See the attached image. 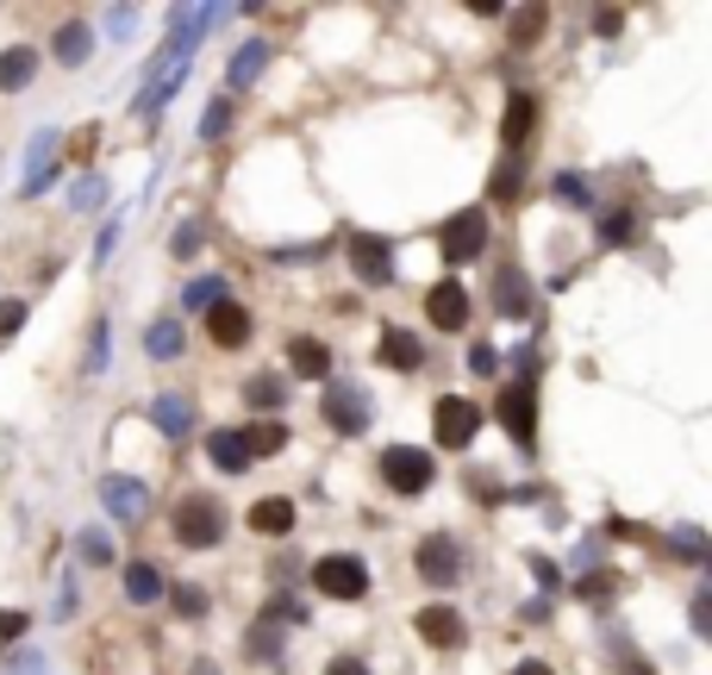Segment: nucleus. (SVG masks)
Returning a JSON list of instances; mask_svg holds the SVG:
<instances>
[{"label": "nucleus", "instance_id": "nucleus-1", "mask_svg": "<svg viewBox=\"0 0 712 675\" xmlns=\"http://www.w3.org/2000/svg\"><path fill=\"white\" fill-rule=\"evenodd\" d=\"M169 525H175V544H182V551H212V544H226V507H219V494H182Z\"/></svg>", "mask_w": 712, "mask_h": 675}, {"label": "nucleus", "instance_id": "nucleus-2", "mask_svg": "<svg viewBox=\"0 0 712 675\" xmlns=\"http://www.w3.org/2000/svg\"><path fill=\"white\" fill-rule=\"evenodd\" d=\"M375 469H382V488L401 494V501H419L425 488L438 482V464H431V450H419V444H387Z\"/></svg>", "mask_w": 712, "mask_h": 675}, {"label": "nucleus", "instance_id": "nucleus-3", "mask_svg": "<svg viewBox=\"0 0 712 675\" xmlns=\"http://www.w3.org/2000/svg\"><path fill=\"white\" fill-rule=\"evenodd\" d=\"M313 588L326 600H363L369 595V563L363 557H350V551H331V557H319L313 563Z\"/></svg>", "mask_w": 712, "mask_h": 675}, {"label": "nucleus", "instance_id": "nucleus-4", "mask_svg": "<svg viewBox=\"0 0 712 675\" xmlns=\"http://www.w3.org/2000/svg\"><path fill=\"white\" fill-rule=\"evenodd\" d=\"M475 432H482V406L469 401V394H443V401L431 406V444L462 450V444H475Z\"/></svg>", "mask_w": 712, "mask_h": 675}, {"label": "nucleus", "instance_id": "nucleus-5", "mask_svg": "<svg viewBox=\"0 0 712 675\" xmlns=\"http://www.w3.org/2000/svg\"><path fill=\"white\" fill-rule=\"evenodd\" d=\"M319 413H326V425L338 432V438H363L369 420H375L369 394H363V388H350V382H331L326 394H319Z\"/></svg>", "mask_w": 712, "mask_h": 675}, {"label": "nucleus", "instance_id": "nucleus-6", "mask_svg": "<svg viewBox=\"0 0 712 675\" xmlns=\"http://www.w3.org/2000/svg\"><path fill=\"white\" fill-rule=\"evenodd\" d=\"M438 251L450 257V263H475V257L488 251V213L482 207L450 213V219L438 226Z\"/></svg>", "mask_w": 712, "mask_h": 675}, {"label": "nucleus", "instance_id": "nucleus-7", "mask_svg": "<svg viewBox=\"0 0 712 675\" xmlns=\"http://www.w3.org/2000/svg\"><path fill=\"white\" fill-rule=\"evenodd\" d=\"M501 425L506 438L519 444V450H538V388L532 382H513L501 394Z\"/></svg>", "mask_w": 712, "mask_h": 675}, {"label": "nucleus", "instance_id": "nucleus-8", "mask_svg": "<svg viewBox=\"0 0 712 675\" xmlns=\"http://www.w3.org/2000/svg\"><path fill=\"white\" fill-rule=\"evenodd\" d=\"M413 563H419V576L431 581V588H457L462 581V544L450 538V532H431V538L413 551Z\"/></svg>", "mask_w": 712, "mask_h": 675}, {"label": "nucleus", "instance_id": "nucleus-9", "mask_svg": "<svg viewBox=\"0 0 712 675\" xmlns=\"http://www.w3.org/2000/svg\"><path fill=\"white\" fill-rule=\"evenodd\" d=\"M413 632H419L431 651H462V644H469V625H462V613L450 607V600L419 607V613H413Z\"/></svg>", "mask_w": 712, "mask_h": 675}, {"label": "nucleus", "instance_id": "nucleus-10", "mask_svg": "<svg viewBox=\"0 0 712 675\" xmlns=\"http://www.w3.org/2000/svg\"><path fill=\"white\" fill-rule=\"evenodd\" d=\"M350 270H357V282H369V288H387L394 282V244L375 232L350 238Z\"/></svg>", "mask_w": 712, "mask_h": 675}, {"label": "nucleus", "instance_id": "nucleus-11", "mask_svg": "<svg viewBox=\"0 0 712 675\" xmlns=\"http://www.w3.org/2000/svg\"><path fill=\"white\" fill-rule=\"evenodd\" d=\"M100 501H107V513H113L119 525H138L151 513V488L138 482V476H107V482H100Z\"/></svg>", "mask_w": 712, "mask_h": 675}, {"label": "nucleus", "instance_id": "nucleus-12", "mask_svg": "<svg viewBox=\"0 0 712 675\" xmlns=\"http://www.w3.org/2000/svg\"><path fill=\"white\" fill-rule=\"evenodd\" d=\"M425 319L438 331H462L469 326V288L462 282H431L425 288Z\"/></svg>", "mask_w": 712, "mask_h": 675}, {"label": "nucleus", "instance_id": "nucleus-13", "mask_svg": "<svg viewBox=\"0 0 712 675\" xmlns=\"http://www.w3.org/2000/svg\"><path fill=\"white\" fill-rule=\"evenodd\" d=\"M207 338H212L219 350H244V345H251V313H244V307L226 294L219 307H207Z\"/></svg>", "mask_w": 712, "mask_h": 675}, {"label": "nucleus", "instance_id": "nucleus-14", "mask_svg": "<svg viewBox=\"0 0 712 675\" xmlns=\"http://www.w3.org/2000/svg\"><path fill=\"white\" fill-rule=\"evenodd\" d=\"M494 313H501V319H532V282H525L519 263H506V270L494 275Z\"/></svg>", "mask_w": 712, "mask_h": 675}, {"label": "nucleus", "instance_id": "nucleus-15", "mask_svg": "<svg viewBox=\"0 0 712 675\" xmlns=\"http://www.w3.org/2000/svg\"><path fill=\"white\" fill-rule=\"evenodd\" d=\"M244 520H251L256 538H288V532H294V501H288V494H263Z\"/></svg>", "mask_w": 712, "mask_h": 675}, {"label": "nucleus", "instance_id": "nucleus-16", "mask_svg": "<svg viewBox=\"0 0 712 675\" xmlns=\"http://www.w3.org/2000/svg\"><path fill=\"white\" fill-rule=\"evenodd\" d=\"M151 425L163 432V438H188V432H194V401H188V394H156V401H151Z\"/></svg>", "mask_w": 712, "mask_h": 675}, {"label": "nucleus", "instance_id": "nucleus-17", "mask_svg": "<svg viewBox=\"0 0 712 675\" xmlns=\"http://www.w3.org/2000/svg\"><path fill=\"white\" fill-rule=\"evenodd\" d=\"M51 51H57L63 69H81V63L95 57V32H88V20H63L57 39H51Z\"/></svg>", "mask_w": 712, "mask_h": 675}, {"label": "nucleus", "instance_id": "nucleus-18", "mask_svg": "<svg viewBox=\"0 0 712 675\" xmlns=\"http://www.w3.org/2000/svg\"><path fill=\"white\" fill-rule=\"evenodd\" d=\"M382 363L401 369V375H413V369H425V345L406 326H387L382 331Z\"/></svg>", "mask_w": 712, "mask_h": 675}, {"label": "nucleus", "instance_id": "nucleus-19", "mask_svg": "<svg viewBox=\"0 0 712 675\" xmlns=\"http://www.w3.org/2000/svg\"><path fill=\"white\" fill-rule=\"evenodd\" d=\"M207 457L219 476H244L251 469V450H244V432H212L207 438Z\"/></svg>", "mask_w": 712, "mask_h": 675}, {"label": "nucleus", "instance_id": "nucleus-20", "mask_svg": "<svg viewBox=\"0 0 712 675\" xmlns=\"http://www.w3.org/2000/svg\"><path fill=\"white\" fill-rule=\"evenodd\" d=\"M32 76H39V51H32V44H7V51H0V88L13 95V88H25Z\"/></svg>", "mask_w": 712, "mask_h": 675}, {"label": "nucleus", "instance_id": "nucleus-21", "mask_svg": "<svg viewBox=\"0 0 712 675\" xmlns=\"http://www.w3.org/2000/svg\"><path fill=\"white\" fill-rule=\"evenodd\" d=\"M125 600L132 607H156L163 600V569L156 563H125Z\"/></svg>", "mask_w": 712, "mask_h": 675}, {"label": "nucleus", "instance_id": "nucleus-22", "mask_svg": "<svg viewBox=\"0 0 712 675\" xmlns=\"http://www.w3.org/2000/svg\"><path fill=\"white\" fill-rule=\"evenodd\" d=\"M263 69H270V44L251 39V44H238V57H231L226 81H231V88H251V81L263 76Z\"/></svg>", "mask_w": 712, "mask_h": 675}, {"label": "nucleus", "instance_id": "nucleus-23", "mask_svg": "<svg viewBox=\"0 0 712 675\" xmlns=\"http://www.w3.org/2000/svg\"><path fill=\"white\" fill-rule=\"evenodd\" d=\"M532 119H538V100L519 88V95L506 100V126H501V132H506V151H525V138H532Z\"/></svg>", "mask_w": 712, "mask_h": 675}, {"label": "nucleus", "instance_id": "nucleus-24", "mask_svg": "<svg viewBox=\"0 0 712 675\" xmlns=\"http://www.w3.org/2000/svg\"><path fill=\"white\" fill-rule=\"evenodd\" d=\"M144 350H151L156 363H175V357H182V319H151V326H144Z\"/></svg>", "mask_w": 712, "mask_h": 675}, {"label": "nucleus", "instance_id": "nucleus-25", "mask_svg": "<svg viewBox=\"0 0 712 675\" xmlns=\"http://www.w3.org/2000/svg\"><path fill=\"white\" fill-rule=\"evenodd\" d=\"M288 363L300 369V375H313V382H326V375H331V350L319 345V338H288Z\"/></svg>", "mask_w": 712, "mask_h": 675}, {"label": "nucleus", "instance_id": "nucleus-26", "mask_svg": "<svg viewBox=\"0 0 712 675\" xmlns=\"http://www.w3.org/2000/svg\"><path fill=\"white\" fill-rule=\"evenodd\" d=\"M244 401H251L256 413H275V406L288 401V382L270 375V369H256V375H244Z\"/></svg>", "mask_w": 712, "mask_h": 675}, {"label": "nucleus", "instance_id": "nucleus-27", "mask_svg": "<svg viewBox=\"0 0 712 675\" xmlns=\"http://www.w3.org/2000/svg\"><path fill=\"white\" fill-rule=\"evenodd\" d=\"M282 444H288V425H282V420H256L251 432H244V450H251V464H256V457H275Z\"/></svg>", "mask_w": 712, "mask_h": 675}, {"label": "nucleus", "instance_id": "nucleus-28", "mask_svg": "<svg viewBox=\"0 0 712 675\" xmlns=\"http://www.w3.org/2000/svg\"><path fill=\"white\" fill-rule=\"evenodd\" d=\"M544 25H550L544 7H519V13H513V51H532V44L544 39Z\"/></svg>", "mask_w": 712, "mask_h": 675}, {"label": "nucleus", "instance_id": "nucleus-29", "mask_svg": "<svg viewBox=\"0 0 712 675\" xmlns=\"http://www.w3.org/2000/svg\"><path fill=\"white\" fill-rule=\"evenodd\" d=\"M182 301H188L194 313L219 307V301H226V275H194V282H188V294H182Z\"/></svg>", "mask_w": 712, "mask_h": 675}, {"label": "nucleus", "instance_id": "nucleus-30", "mask_svg": "<svg viewBox=\"0 0 712 675\" xmlns=\"http://www.w3.org/2000/svg\"><path fill=\"white\" fill-rule=\"evenodd\" d=\"M600 238H606V244H632V238H637V213L632 207L600 213Z\"/></svg>", "mask_w": 712, "mask_h": 675}, {"label": "nucleus", "instance_id": "nucleus-31", "mask_svg": "<svg viewBox=\"0 0 712 675\" xmlns=\"http://www.w3.org/2000/svg\"><path fill=\"white\" fill-rule=\"evenodd\" d=\"M244 651H251L256 663H263V656H282V632H275L270 619H256V625H251V638H244Z\"/></svg>", "mask_w": 712, "mask_h": 675}, {"label": "nucleus", "instance_id": "nucleus-32", "mask_svg": "<svg viewBox=\"0 0 712 675\" xmlns=\"http://www.w3.org/2000/svg\"><path fill=\"white\" fill-rule=\"evenodd\" d=\"M557 200H562V207H588V200H594V188H588V175H576V170H569V175H557Z\"/></svg>", "mask_w": 712, "mask_h": 675}, {"label": "nucleus", "instance_id": "nucleus-33", "mask_svg": "<svg viewBox=\"0 0 712 675\" xmlns=\"http://www.w3.org/2000/svg\"><path fill=\"white\" fill-rule=\"evenodd\" d=\"M669 544H675V557H688V563H706V538H700L693 525H675V532H669Z\"/></svg>", "mask_w": 712, "mask_h": 675}, {"label": "nucleus", "instance_id": "nucleus-34", "mask_svg": "<svg viewBox=\"0 0 712 675\" xmlns=\"http://www.w3.org/2000/svg\"><path fill=\"white\" fill-rule=\"evenodd\" d=\"M169 607H175L182 619H200V613H207V588H194V581H182V588L169 595Z\"/></svg>", "mask_w": 712, "mask_h": 675}, {"label": "nucleus", "instance_id": "nucleus-35", "mask_svg": "<svg viewBox=\"0 0 712 675\" xmlns=\"http://www.w3.org/2000/svg\"><path fill=\"white\" fill-rule=\"evenodd\" d=\"M100 200H107V182H100V175H81L76 194H69V207H76V213H95Z\"/></svg>", "mask_w": 712, "mask_h": 675}, {"label": "nucleus", "instance_id": "nucleus-36", "mask_svg": "<svg viewBox=\"0 0 712 675\" xmlns=\"http://www.w3.org/2000/svg\"><path fill=\"white\" fill-rule=\"evenodd\" d=\"M226 126H231V100H212L207 113H200V138L212 144V138H226Z\"/></svg>", "mask_w": 712, "mask_h": 675}, {"label": "nucleus", "instance_id": "nucleus-37", "mask_svg": "<svg viewBox=\"0 0 712 675\" xmlns=\"http://www.w3.org/2000/svg\"><path fill=\"white\" fill-rule=\"evenodd\" d=\"M200 244H207V226H200V219H188V226L175 232L169 251H175V257H200Z\"/></svg>", "mask_w": 712, "mask_h": 675}, {"label": "nucleus", "instance_id": "nucleus-38", "mask_svg": "<svg viewBox=\"0 0 712 675\" xmlns=\"http://www.w3.org/2000/svg\"><path fill=\"white\" fill-rule=\"evenodd\" d=\"M613 595H618V576H581V600H594V607H606Z\"/></svg>", "mask_w": 712, "mask_h": 675}, {"label": "nucleus", "instance_id": "nucleus-39", "mask_svg": "<svg viewBox=\"0 0 712 675\" xmlns=\"http://www.w3.org/2000/svg\"><path fill=\"white\" fill-rule=\"evenodd\" d=\"M81 557H88V563H113V544H107V532H81Z\"/></svg>", "mask_w": 712, "mask_h": 675}, {"label": "nucleus", "instance_id": "nucleus-40", "mask_svg": "<svg viewBox=\"0 0 712 675\" xmlns=\"http://www.w3.org/2000/svg\"><path fill=\"white\" fill-rule=\"evenodd\" d=\"M494 200H513V194H519V163H501V170H494Z\"/></svg>", "mask_w": 712, "mask_h": 675}, {"label": "nucleus", "instance_id": "nucleus-41", "mask_svg": "<svg viewBox=\"0 0 712 675\" xmlns=\"http://www.w3.org/2000/svg\"><path fill=\"white\" fill-rule=\"evenodd\" d=\"M107 32H113V39H132V32H138V7H113V13H107Z\"/></svg>", "mask_w": 712, "mask_h": 675}, {"label": "nucleus", "instance_id": "nucleus-42", "mask_svg": "<svg viewBox=\"0 0 712 675\" xmlns=\"http://www.w3.org/2000/svg\"><path fill=\"white\" fill-rule=\"evenodd\" d=\"M107 369V319H95V345H88V375Z\"/></svg>", "mask_w": 712, "mask_h": 675}, {"label": "nucleus", "instance_id": "nucleus-43", "mask_svg": "<svg viewBox=\"0 0 712 675\" xmlns=\"http://www.w3.org/2000/svg\"><path fill=\"white\" fill-rule=\"evenodd\" d=\"M618 25H625V13H618V7H600V13H594V32H600V39H618Z\"/></svg>", "mask_w": 712, "mask_h": 675}, {"label": "nucleus", "instance_id": "nucleus-44", "mask_svg": "<svg viewBox=\"0 0 712 675\" xmlns=\"http://www.w3.org/2000/svg\"><path fill=\"white\" fill-rule=\"evenodd\" d=\"M76 607H81V600H76V581L63 576V588H57V607H51V613H57V619H76Z\"/></svg>", "mask_w": 712, "mask_h": 675}, {"label": "nucleus", "instance_id": "nucleus-45", "mask_svg": "<svg viewBox=\"0 0 712 675\" xmlns=\"http://www.w3.org/2000/svg\"><path fill=\"white\" fill-rule=\"evenodd\" d=\"M469 369H475V375H494V369H501V357H494L488 345H475V350H469Z\"/></svg>", "mask_w": 712, "mask_h": 675}, {"label": "nucleus", "instance_id": "nucleus-46", "mask_svg": "<svg viewBox=\"0 0 712 675\" xmlns=\"http://www.w3.org/2000/svg\"><path fill=\"white\" fill-rule=\"evenodd\" d=\"M25 326V301H7V307H0V331H20Z\"/></svg>", "mask_w": 712, "mask_h": 675}, {"label": "nucleus", "instance_id": "nucleus-47", "mask_svg": "<svg viewBox=\"0 0 712 675\" xmlns=\"http://www.w3.org/2000/svg\"><path fill=\"white\" fill-rule=\"evenodd\" d=\"M25 625H32L25 613H7V607H0V638H25Z\"/></svg>", "mask_w": 712, "mask_h": 675}, {"label": "nucleus", "instance_id": "nucleus-48", "mask_svg": "<svg viewBox=\"0 0 712 675\" xmlns=\"http://www.w3.org/2000/svg\"><path fill=\"white\" fill-rule=\"evenodd\" d=\"M326 675H369V669H363V656H331Z\"/></svg>", "mask_w": 712, "mask_h": 675}, {"label": "nucleus", "instance_id": "nucleus-49", "mask_svg": "<svg viewBox=\"0 0 712 675\" xmlns=\"http://www.w3.org/2000/svg\"><path fill=\"white\" fill-rule=\"evenodd\" d=\"M113 244H119V219H113V226H100V244H95V263H107V257H113Z\"/></svg>", "mask_w": 712, "mask_h": 675}, {"label": "nucleus", "instance_id": "nucleus-50", "mask_svg": "<svg viewBox=\"0 0 712 675\" xmlns=\"http://www.w3.org/2000/svg\"><path fill=\"white\" fill-rule=\"evenodd\" d=\"M693 632H700V638L712 632V607H706V595H693Z\"/></svg>", "mask_w": 712, "mask_h": 675}, {"label": "nucleus", "instance_id": "nucleus-51", "mask_svg": "<svg viewBox=\"0 0 712 675\" xmlns=\"http://www.w3.org/2000/svg\"><path fill=\"white\" fill-rule=\"evenodd\" d=\"M513 675H557V669H550V663H538V656H532V663H513Z\"/></svg>", "mask_w": 712, "mask_h": 675}]
</instances>
